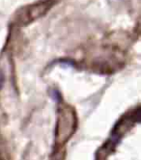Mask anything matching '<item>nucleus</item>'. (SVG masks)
<instances>
[{"label": "nucleus", "mask_w": 141, "mask_h": 160, "mask_svg": "<svg viewBox=\"0 0 141 160\" xmlns=\"http://www.w3.org/2000/svg\"><path fill=\"white\" fill-rule=\"evenodd\" d=\"M76 116L70 108H62L59 111L57 122V139L61 143L69 139L76 128Z\"/></svg>", "instance_id": "obj_1"}, {"label": "nucleus", "mask_w": 141, "mask_h": 160, "mask_svg": "<svg viewBox=\"0 0 141 160\" xmlns=\"http://www.w3.org/2000/svg\"><path fill=\"white\" fill-rule=\"evenodd\" d=\"M4 74H3V72H0V89L2 88V86H3V83H4Z\"/></svg>", "instance_id": "obj_2"}]
</instances>
